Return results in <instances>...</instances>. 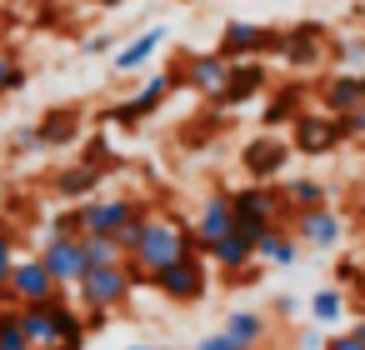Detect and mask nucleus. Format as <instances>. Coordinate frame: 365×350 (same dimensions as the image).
I'll list each match as a JSON object with an SVG mask.
<instances>
[{
	"label": "nucleus",
	"instance_id": "f257e3e1",
	"mask_svg": "<svg viewBox=\"0 0 365 350\" xmlns=\"http://www.w3.org/2000/svg\"><path fill=\"white\" fill-rule=\"evenodd\" d=\"M185 255H195L190 225H180V220H170V215H150L145 240H140V250H135L125 265H130L135 285H150L155 270H165V265H175V260H185Z\"/></svg>",
	"mask_w": 365,
	"mask_h": 350
},
{
	"label": "nucleus",
	"instance_id": "f03ea898",
	"mask_svg": "<svg viewBox=\"0 0 365 350\" xmlns=\"http://www.w3.org/2000/svg\"><path fill=\"white\" fill-rule=\"evenodd\" d=\"M130 290H135V275H130V265H125V260H120V265H91V270H86V280L76 285L81 305L91 310V325H101L115 305H125V300H130Z\"/></svg>",
	"mask_w": 365,
	"mask_h": 350
},
{
	"label": "nucleus",
	"instance_id": "7ed1b4c3",
	"mask_svg": "<svg viewBox=\"0 0 365 350\" xmlns=\"http://www.w3.org/2000/svg\"><path fill=\"white\" fill-rule=\"evenodd\" d=\"M41 260L51 265V275H56V285H61V290H76V285L86 280V270H91L86 235H61V230H51V235H46V245H41Z\"/></svg>",
	"mask_w": 365,
	"mask_h": 350
},
{
	"label": "nucleus",
	"instance_id": "20e7f679",
	"mask_svg": "<svg viewBox=\"0 0 365 350\" xmlns=\"http://www.w3.org/2000/svg\"><path fill=\"white\" fill-rule=\"evenodd\" d=\"M0 295H6L11 305H41V300H56L61 285H56L51 265L41 255H31V260H16V270L6 275V285H0Z\"/></svg>",
	"mask_w": 365,
	"mask_h": 350
},
{
	"label": "nucleus",
	"instance_id": "39448f33",
	"mask_svg": "<svg viewBox=\"0 0 365 350\" xmlns=\"http://www.w3.org/2000/svg\"><path fill=\"white\" fill-rule=\"evenodd\" d=\"M180 86V76L175 71H160V76H145V86L135 91V96H125V101H115L110 105V120L115 125H140L145 115H155L160 105H165V96Z\"/></svg>",
	"mask_w": 365,
	"mask_h": 350
},
{
	"label": "nucleus",
	"instance_id": "423d86ee",
	"mask_svg": "<svg viewBox=\"0 0 365 350\" xmlns=\"http://www.w3.org/2000/svg\"><path fill=\"white\" fill-rule=\"evenodd\" d=\"M135 210L140 205L125 200V195H96V200H81L76 205V220H81V235H120Z\"/></svg>",
	"mask_w": 365,
	"mask_h": 350
},
{
	"label": "nucleus",
	"instance_id": "0eeeda50",
	"mask_svg": "<svg viewBox=\"0 0 365 350\" xmlns=\"http://www.w3.org/2000/svg\"><path fill=\"white\" fill-rule=\"evenodd\" d=\"M230 230H235V200H230V190H210L195 210V225H190L195 250H215Z\"/></svg>",
	"mask_w": 365,
	"mask_h": 350
},
{
	"label": "nucleus",
	"instance_id": "6e6552de",
	"mask_svg": "<svg viewBox=\"0 0 365 350\" xmlns=\"http://www.w3.org/2000/svg\"><path fill=\"white\" fill-rule=\"evenodd\" d=\"M150 285H155L165 300H175V305H195V300L205 295V260H200V255H185V260L155 270Z\"/></svg>",
	"mask_w": 365,
	"mask_h": 350
},
{
	"label": "nucleus",
	"instance_id": "1a4fd4ad",
	"mask_svg": "<svg viewBox=\"0 0 365 350\" xmlns=\"http://www.w3.org/2000/svg\"><path fill=\"white\" fill-rule=\"evenodd\" d=\"M225 61H255V56H270L280 51V31H265L255 21H230L220 31V46H215Z\"/></svg>",
	"mask_w": 365,
	"mask_h": 350
},
{
	"label": "nucleus",
	"instance_id": "9d476101",
	"mask_svg": "<svg viewBox=\"0 0 365 350\" xmlns=\"http://www.w3.org/2000/svg\"><path fill=\"white\" fill-rule=\"evenodd\" d=\"M230 200H235V225H240L245 235L260 240L265 230H275V215H280V195H275V190L250 185V190H235Z\"/></svg>",
	"mask_w": 365,
	"mask_h": 350
},
{
	"label": "nucleus",
	"instance_id": "9b49d317",
	"mask_svg": "<svg viewBox=\"0 0 365 350\" xmlns=\"http://www.w3.org/2000/svg\"><path fill=\"white\" fill-rule=\"evenodd\" d=\"M340 135H345V125H340V115H295V155H325V150H335L340 145Z\"/></svg>",
	"mask_w": 365,
	"mask_h": 350
},
{
	"label": "nucleus",
	"instance_id": "f8f14e48",
	"mask_svg": "<svg viewBox=\"0 0 365 350\" xmlns=\"http://www.w3.org/2000/svg\"><path fill=\"white\" fill-rule=\"evenodd\" d=\"M340 235H345V225H340V215H335L330 205H320V210H295V240H300V245H310V250H335Z\"/></svg>",
	"mask_w": 365,
	"mask_h": 350
},
{
	"label": "nucleus",
	"instance_id": "ddd939ff",
	"mask_svg": "<svg viewBox=\"0 0 365 350\" xmlns=\"http://www.w3.org/2000/svg\"><path fill=\"white\" fill-rule=\"evenodd\" d=\"M230 71H235V61H225L220 51H205V56H190V66H185V81H190L200 96L220 101V91L230 86Z\"/></svg>",
	"mask_w": 365,
	"mask_h": 350
},
{
	"label": "nucleus",
	"instance_id": "4468645a",
	"mask_svg": "<svg viewBox=\"0 0 365 350\" xmlns=\"http://www.w3.org/2000/svg\"><path fill=\"white\" fill-rule=\"evenodd\" d=\"M295 155V145L290 140H280V135H260V140H250L245 145V170L255 175V180H275L280 170H285V160Z\"/></svg>",
	"mask_w": 365,
	"mask_h": 350
},
{
	"label": "nucleus",
	"instance_id": "2eb2a0df",
	"mask_svg": "<svg viewBox=\"0 0 365 350\" xmlns=\"http://www.w3.org/2000/svg\"><path fill=\"white\" fill-rule=\"evenodd\" d=\"M66 295V290H61ZM21 310V330L36 350H51L61 345V320H56V300H41V305H16Z\"/></svg>",
	"mask_w": 365,
	"mask_h": 350
},
{
	"label": "nucleus",
	"instance_id": "dca6fc26",
	"mask_svg": "<svg viewBox=\"0 0 365 350\" xmlns=\"http://www.w3.org/2000/svg\"><path fill=\"white\" fill-rule=\"evenodd\" d=\"M205 255H210V265H220L225 275H245V270L255 265V235H245V230L235 225V230H230L215 250H205Z\"/></svg>",
	"mask_w": 365,
	"mask_h": 350
},
{
	"label": "nucleus",
	"instance_id": "f3484780",
	"mask_svg": "<svg viewBox=\"0 0 365 350\" xmlns=\"http://www.w3.org/2000/svg\"><path fill=\"white\" fill-rule=\"evenodd\" d=\"M165 36H170V31L155 26V31H140L130 46H120V51H115V76H130V71H140L145 61H155V51L165 46Z\"/></svg>",
	"mask_w": 365,
	"mask_h": 350
},
{
	"label": "nucleus",
	"instance_id": "a211bd4d",
	"mask_svg": "<svg viewBox=\"0 0 365 350\" xmlns=\"http://www.w3.org/2000/svg\"><path fill=\"white\" fill-rule=\"evenodd\" d=\"M320 26H295V31H285L280 36V51L275 56H285L290 66H315L320 61Z\"/></svg>",
	"mask_w": 365,
	"mask_h": 350
},
{
	"label": "nucleus",
	"instance_id": "6ab92c4d",
	"mask_svg": "<svg viewBox=\"0 0 365 350\" xmlns=\"http://www.w3.org/2000/svg\"><path fill=\"white\" fill-rule=\"evenodd\" d=\"M260 86H265V66H260V61H235L230 86L220 91V105H245V101H250Z\"/></svg>",
	"mask_w": 365,
	"mask_h": 350
},
{
	"label": "nucleus",
	"instance_id": "aec40b11",
	"mask_svg": "<svg viewBox=\"0 0 365 350\" xmlns=\"http://www.w3.org/2000/svg\"><path fill=\"white\" fill-rule=\"evenodd\" d=\"M220 330H225V335H235L240 345H250V350H260V345H265V335H270V320H265L260 310H230Z\"/></svg>",
	"mask_w": 365,
	"mask_h": 350
},
{
	"label": "nucleus",
	"instance_id": "412c9836",
	"mask_svg": "<svg viewBox=\"0 0 365 350\" xmlns=\"http://www.w3.org/2000/svg\"><path fill=\"white\" fill-rule=\"evenodd\" d=\"M295 255H300V240L285 235L280 225L265 230V235L255 240V260H260V265H295Z\"/></svg>",
	"mask_w": 365,
	"mask_h": 350
},
{
	"label": "nucleus",
	"instance_id": "4be33fe9",
	"mask_svg": "<svg viewBox=\"0 0 365 350\" xmlns=\"http://www.w3.org/2000/svg\"><path fill=\"white\" fill-rule=\"evenodd\" d=\"M41 135H46V145H71L81 135V110H51L41 120Z\"/></svg>",
	"mask_w": 365,
	"mask_h": 350
},
{
	"label": "nucleus",
	"instance_id": "5701e85b",
	"mask_svg": "<svg viewBox=\"0 0 365 350\" xmlns=\"http://www.w3.org/2000/svg\"><path fill=\"white\" fill-rule=\"evenodd\" d=\"M280 195L290 200V210H320V205H330V190L320 180H290Z\"/></svg>",
	"mask_w": 365,
	"mask_h": 350
},
{
	"label": "nucleus",
	"instance_id": "b1692460",
	"mask_svg": "<svg viewBox=\"0 0 365 350\" xmlns=\"http://www.w3.org/2000/svg\"><path fill=\"white\" fill-rule=\"evenodd\" d=\"M96 185H101V165L86 160V165H76V170H66V175L56 180V195H91Z\"/></svg>",
	"mask_w": 365,
	"mask_h": 350
},
{
	"label": "nucleus",
	"instance_id": "393cba45",
	"mask_svg": "<svg viewBox=\"0 0 365 350\" xmlns=\"http://www.w3.org/2000/svg\"><path fill=\"white\" fill-rule=\"evenodd\" d=\"M340 315H345V295H340V290L325 285V290L310 295V320H315V325H335Z\"/></svg>",
	"mask_w": 365,
	"mask_h": 350
},
{
	"label": "nucleus",
	"instance_id": "a878e982",
	"mask_svg": "<svg viewBox=\"0 0 365 350\" xmlns=\"http://www.w3.org/2000/svg\"><path fill=\"white\" fill-rule=\"evenodd\" d=\"M86 255H91V265H120L125 260L115 235H86Z\"/></svg>",
	"mask_w": 365,
	"mask_h": 350
},
{
	"label": "nucleus",
	"instance_id": "bb28decb",
	"mask_svg": "<svg viewBox=\"0 0 365 350\" xmlns=\"http://www.w3.org/2000/svg\"><path fill=\"white\" fill-rule=\"evenodd\" d=\"M56 320H61V340H71V345H86V320L76 315V305H71L66 295H56Z\"/></svg>",
	"mask_w": 365,
	"mask_h": 350
},
{
	"label": "nucleus",
	"instance_id": "cd10ccee",
	"mask_svg": "<svg viewBox=\"0 0 365 350\" xmlns=\"http://www.w3.org/2000/svg\"><path fill=\"white\" fill-rule=\"evenodd\" d=\"M0 350H36L21 330V310H0Z\"/></svg>",
	"mask_w": 365,
	"mask_h": 350
},
{
	"label": "nucleus",
	"instance_id": "c85d7f7f",
	"mask_svg": "<svg viewBox=\"0 0 365 350\" xmlns=\"http://www.w3.org/2000/svg\"><path fill=\"white\" fill-rule=\"evenodd\" d=\"M145 225H150V215H145V210H135V215L125 220V230L115 235V240H120V250H125V260L140 250V240H145Z\"/></svg>",
	"mask_w": 365,
	"mask_h": 350
},
{
	"label": "nucleus",
	"instance_id": "c756f323",
	"mask_svg": "<svg viewBox=\"0 0 365 350\" xmlns=\"http://www.w3.org/2000/svg\"><path fill=\"white\" fill-rule=\"evenodd\" d=\"M16 260H21V255H16V235L0 230V285H6V275L16 270Z\"/></svg>",
	"mask_w": 365,
	"mask_h": 350
},
{
	"label": "nucleus",
	"instance_id": "7c9ffc66",
	"mask_svg": "<svg viewBox=\"0 0 365 350\" xmlns=\"http://www.w3.org/2000/svg\"><path fill=\"white\" fill-rule=\"evenodd\" d=\"M11 150H46V135H41V125H26V130H16V135H11Z\"/></svg>",
	"mask_w": 365,
	"mask_h": 350
},
{
	"label": "nucleus",
	"instance_id": "2f4dec72",
	"mask_svg": "<svg viewBox=\"0 0 365 350\" xmlns=\"http://www.w3.org/2000/svg\"><path fill=\"white\" fill-rule=\"evenodd\" d=\"M340 61H350L355 71H365V36H345L340 41Z\"/></svg>",
	"mask_w": 365,
	"mask_h": 350
},
{
	"label": "nucleus",
	"instance_id": "473e14b6",
	"mask_svg": "<svg viewBox=\"0 0 365 350\" xmlns=\"http://www.w3.org/2000/svg\"><path fill=\"white\" fill-rule=\"evenodd\" d=\"M195 350H250V345H240L235 335H225V330H215V335H205V340H195Z\"/></svg>",
	"mask_w": 365,
	"mask_h": 350
},
{
	"label": "nucleus",
	"instance_id": "72a5a7b5",
	"mask_svg": "<svg viewBox=\"0 0 365 350\" xmlns=\"http://www.w3.org/2000/svg\"><path fill=\"white\" fill-rule=\"evenodd\" d=\"M290 105H295V96H280V101H270L265 120H270V125H280V120H295V115H290Z\"/></svg>",
	"mask_w": 365,
	"mask_h": 350
},
{
	"label": "nucleus",
	"instance_id": "f704fd0d",
	"mask_svg": "<svg viewBox=\"0 0 365 350\" xmlns=\"http://www.w3.org/2000/svg\"><path fill=\"white\" fill-rule=\"evenodd\" d=\"M26 76H31V71L16 61V66H11V76H6V86H0V96H16V91H26Z\"/></svg>",
	"mask_w": 365,
	"mask_h": 350
},
{
	"label": "nucleus",
	"instance_id": "c9c22d12",
	"mask_svg": "<svg viewBox=\"0 0 365 350\" xmlns=\"http://www.w3.org/2000/svg\"><path fill=\"white\" fill-rule=\"evenodd\" d=\"M106 51H115V36H106V31H101V36H91V41L81 46V56H106Z\"/></svg>",
	"mask_w": 365,
	"mask_h": 350
},
{
	"label": "nucleus",
	"instance_id": "e433bc0d",
	"mask_svg": "<svg viewBox=\"0 0 365 350\" xmlns=\"http://www.w3.org/2000/svg\"><path fill=\"white\" fill-rule=\"evenodd\" d=\"M340 125H345V135H365V101H360L350 115H340Z\"/></svg>",
	"mask_w": 365,
	"mask_h": 350
},
{
	"label": "nucleus",
	"instance_id": "4c0bfd02",
	"mask_svg": "<svg viewBox=\"0 0 365 350\" xmlns=\"http://www.w3.org/2000/svg\"><path fill=\"white\" fill-rule=\"evenodd\" d=\"M325 350H365V340H360L355 330H345V335H335V340H330Z\"/></svg>",
	"mask_w": 365,
	"mask_h": 350
},
{
	"label": "nucleus",
	"instance_id": "58836bf2",
	"mask_svg": "<svg viewBox=\"0 0 365 350\" xmlns=\"http://www.w3.org/2000/svg\"><path fill=\"white\" fill-rule=\"evenodd\" d=\"M11 66H16V56H11L6 46H0V86H6V76H11Z\"/></svg>",
	"mask_w": 365,
	"mask_h": 350
},
{
	"label": "nucleus",
	"instance_id": "ea45409f",
	"mask_svg": "<svg viewBox=\"0 0 365 350\" xmlns=\"http://www.w3.org/2000/svg\"><path fill=\"white\" fill-rule=\"evenodd\" d=\"M275 310L280 315H295V295H275Z\"/></svg>",
	"mask_w": 365,
	"mask_h": 350
},
{
	"label": "nucleus",
	"instance_id": "a19ab883",
	"mask_svg": "<svg viewBox=\"0 0 365 350\" xmlns=\"http://www.w3.org/2000/svg\"><path fill=\"white\" fill-rule=\"evenodd\" d=\"M125 350H170V345H125Z\"/></svg>",
	"mask_w": 365,
	"mask_h": 350
}]
</instances>
